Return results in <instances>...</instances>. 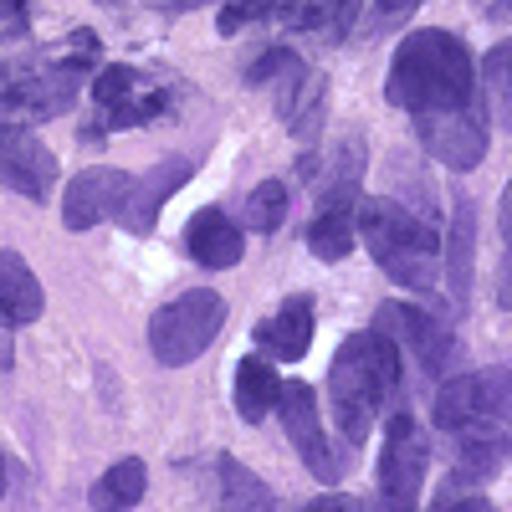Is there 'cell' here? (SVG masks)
<instances>
[{
    "instance_id": "6da1fadb",
    "label": "cell",
    "mask_w": 512,
    "mask_h": 512,
    "mask_svg": "<svg viewBox=\"0 0 512 512\" xmlns=\"http://www.w3.org/2000/svg\"><path fill=\"white\" fill-rule=\"evenodd\" d=\"M395 108L415 113H446L477 103V67L466 41L451 31H415L400 41V52L390 62V82H384Z\"/></svg>"
},
{
    "instance_id": "7a4b0ae2",
    "label": "cell",
    "mask_w": 512,
    "mask_h": 512,
    "mask_svg": "<svg viewBox=\"0 0 512 512\" xmlns=\"http://www.w3.org/2000/svg\"><path fill=\"white\" fill-rule=\"evenodd\" d=\"M400 384V349L379 328L344 338L328 369V395H333V420L349 441H364L374 431V415Z\"/></svg>"
},
{
    "instance_id": "3957f363",
    "label": "cell",
    "mask_w": 512,
    "mask_h": 512,
    "mask_svg": "<svg viewBox=\"0 0 512 512\" xmlns=\"http://www.w3.org/2000/svg\"><path fill=\"white\" fill-rule=\"evenodd\" d=\"M359 236H364L369 256L400 287H415V292L436 287V277H441V241H436V231L425 221H415L405 205L364 200L359 205Z\"/></svg>"
},
{
    "instance_id": "277c9868",
    "label": "cell",
    "mask_w": 512,
    "mask_h": 512,
    "mask_svg": "<svg viewBox=\"0 0 512 512\" xmlns=\"http://www.w3.org/2000/svg\"><path fill=\"white\" fill-rule=\"evenodd\" d=\"M431 420L451 436H502L512 441V369H477L441 384Z\"/></svg>"
},
{
    "instance_id": "5b68a950",
    "label": "cell",
    "mask_w": 512,
    "mask_h": 512,
    "mask_svg": "<svg viewBox=\"0 0 512 512\" xmlns=\"http://www.w3.org/2000/svg\"><path fill=\"white\" fill-rule=\"evenodd\" d=\"M221 328H226V297L210 292V287H195V292H180L169 308L154 313V323H149V349H154L159 364L180 369V364L200 359L210 344H216Z\"/></svg>"
},
{
    "instance_id": "8992f818",
    "label": "cell",
    "mask_w": 512,
    "mask_h": 512,
    "mask_svg": "<svg viewBox=\"0 0 512 512\" xmlns=\"http://www.w3.org/2000/svg\"><path fill=\"white\" fill-rule=\"evenodd\" d=\"M425 466H431L425 431L415 425V415H395L390 431H384V451H379V512H415Z\"/></svg>"
},
{
    "instance_id": "52a82bcc",
    "label": "cell",
    "mask_w": 512,
    "mask_h": 512,
    "mask_svg": "<svg viewBox=\"0 0 512 512\" xmlns=\"http://www.w3.org/2000/svg\"><path fill=\"white\" fill-rule=\"evenodd\" d=\"M374 328L390 338V344H405L410 349V359L431 374V379H441V374H451L456 369V333L441 323V318H431V313H420V308H410V303H384L379 313H374Z\"/></svg>"
},
{
    "instance_id": "ba28073f",
    "label": "cell",
    "mask_w": 512,
    "mask_h": 512,
    "mask_svg": "<svg viewBox=\"0 0 512 512\" xmlns=\"http://www.w3.org/2000/svg\"><path fill=\"white\" fill-rule=\"evenodd\" d=\"M77 98V72L57 62H11L0 72V103L21 118H57Z\"/></svg>"
},
{
    "instance_id": "9c48e42d",
    "label": "cell",
    "mask_w": 512,
    "mask_h": 512,
    "mask_svg": "<svg viewBox=\"0 0 512 512\" xmlns=\"http://www.w3.org/2000/svg\"><path fill=\"white\" fill-rule=\"evenodd\" d=\"M277 410H282V431H287L292 451L303 456V466L323 487H333L338 477H344V461H338L333 446H328V431H323V415H318L313 390H308V384H282Z\"/></svg>"
},
{
    "instance_id": "30bf717a",
    "label": "cell",
    "mask_w": 512,
    "mask_h": 512,
    "mask_svg": "<svg viewBox=\"0 0 512 512\" xmlns=\"http://www.w3.org/2000/svg\"><path fill=\"white\" fill-rule=\"evenodd\" d=\"M415 134H420L425 149H431L441 164H451V169H477L482 154H487L482 103L446 108V113H415Z\"/></svg>"
},
{
    "instance_id": "8fae6325",
    "label": "cell",
    "mask_w": 512,
    "mask_h": 512,
    "mask_svg": "<svg viewBox=\"0 0 512 512\" xmlns=\"http://www.w3.org/2000/svg\"><path fill=\"white\" fill-rule=\"evenodd\" d=\"M52 180H57L52 149L26 123H0V185L26 195V200H47Z\"/></svg>"
},
{
    "instance_id": "7c38bea8",
    "label": "cell",
    "mask_w": 512,
    "mask_h": 512,
    "mask_svg": "<svg viewBox=\"0 0 512 512\" xmlns=\"http://www.w3.org/2000/svg\"><path fill=\"white\" fill-rule=\"evenodd\" d=\"M128 185H134V175H123V169H82V175L67 185L62 195V221L67 231H88L98 221H118V210L128 200Z\"/></svg>"
},
{
    "instance_id": "4fadbf2b",
    "label": "cell",
    "mask_w": 512,
    "mask_h": 512,
    "mask_svg": "<svg viewBox=\"0 0 512 512\" xmlns=\"http://www.w3.org/2000/svg\"><path fill=\"white\" fill-rule=\"evenodd\" d=\"M185 180H190V159H164V164H154L144 180L128 185V200H123V210H118V221H123L128 231H149L154 216H159V205L175 195Z\"/></svg>"
},
{
    "instance_id": "5bb4252c",
    "label": "cell",
    "mask_w": 512,
    "mask_h": 512,
    "mask_svg": "<svg viewBox=\"0 0 512 512\" xmlns=\"http://www.w3.org/2000/svg\"><path fill=\"white\" fill-rule=\"evenodd\" d=\"M185 246H190V256L200 267H210V272H221V267H236L241 262V246H246V236H241V226L226 216V210H200V216L185 226Z\"/></svg>"
},
{
    "instance_id": "9a60e30c",
    "label": "cell",
    "mask_w": 512,
    "mask_h": 512,
    "mask_svg": "<svg viewBox=\"0 0 512 512\" xmlns=\"http://www.w3.org/2000/svg\"><path fill=\"white\" fill-rule=\"evenodd\" d=\"M256 344H262L272 359H282V364L303 359L308 344H313V303L308 297H287V303L256 328Z\"/></svg>"
},
{
    "instance_id": "2e32d148",
    "label": "cell",
    "mask_w": 512,
    "mask_h": 512,
    "mask_svg": "<svg viewBox=\"0 0 512 512\" xmlns=\"http://www.w3.org/2000/svg\"><path fill=\"white\" fill-rule=\"evenodd\" d=\"M441 251H446V292L456 308H466L472 303V262H477V216L466 200H456L451 210V236Z\"/></svg>"
},
{
    "instance_id": "e0dca14e",
    "label": "cell",
    "mask_w": 512,
    "mask_h": 512,
    "mask_svg": "<svg viewBox=\"0 0 512 512\" xmlns=\"http://www.w3.org/2000/svg\"><path fill=\"white\" fill-rule=\"evenodd\" d=\"M41 308H47V297H41V282L26 267V256L0 251V313H6V323H36Z\"/></svg>"
},
{
    "instance_id": "ac0fdd59",
    "label": "cell",
    "mask_w": 512,
    "mask_h": 512,
    "mask_svg": "<svg viewBox=\"0 0 512 512\" xmlns=\"http://www.w3.org/2000/svg\"><path fill=\"white\" fill-rule=\"evenodd\" d=\"M359 200H323L318 221L308 226V246L318 262H344L354 251V231H359Z\"/></svg>"
},
{
    "instance_id": "d6986e66",
    "label": "cell",
    "mask_w": 512,
    "mask_h": 512,
    "mask_svg": "<svg viewBox=\"0 0 512 512\" xmlns=\"http://www.w3.org/2000/svg\"><path fill=\"white\" fill-rule=\"evenodd\" d=\"M277 395H282V379L272 374L267 359H241L236 364V415L246 425L267 420V410H277Z\"/></svg>"
},
{
    "instance_id": "ffe728a7",
    "label": "cell",
    "mask_w": 512,
    "mask_h": 512,
    "mask_svg": "<svg viewBox=\"0 0 512 512\" xmlns=\"http://www.w3.org/2000/svg\"><path fill=\"white\" fill-rule=\"evenodd\" d=\"M144 487H149V472H144V461H113L108 472L93 482V492H88V502L98 507V512H128V507H139L144 502Z\"/></svg>"
},
{
    "instance_id": "44dd1931",
    "label": "cell",
    "mask_w": 512,
    "mask_h": 512,
    "mask_svg": "<svg viewBox=\"0 0 512 512\" xmlns=\"http://www.w3.org/2000/svg\"><path fill=\"white\" fill-rule=\"evenodd\" d=\"M323 77L318 72H303V77H292L287 82V98H282V118L297 139H318V123H323Z\"/></svg>"
},
{
    "instance_id": "7402d4cb",
    "label": "cell",
    "mask_w": 512,
    "mask_h": 512,
    "mask_svg": "<svg viewBox=\"0 0 512 512\" xmlns=\"http://www.w3.org/2000/svg\"><path fill=\"white\" fill-rule=\"evenodd\" d=\"M216 477H221V487H216V507L221 512H256V507H267V487L256 482L236 456H216Z\"/></svg>"
},
{
    "instance_id": "603a6c76",
    "label": "cell",
    "mask_w": 512,
    "mask_h": 512,
    "mask_svg": "<svg viewBox=\"0 0 512 512\" xmlns=\"http://www.w3.org/2000/svg\"><path fill=\"white\" fill-rule=\"evenodd\" d=\"M359 16V0H308L303 11H292L297 26H308V31H323L328 41H344L349 26Z\"/></svg>"
},
{
    "instance_id": "cb8c5ba5",
    "label": "cell",
    "mask_w": 512,
    "mask_h": 512,
    "mask_svg": "<svg viewBox=\"0 0 512 512\" xmlns=\"http://www.w3.org/2000/svg\"><path fill=\"white\" fill-rule=\"evenodd\" d=\"M282 221H287V190L277 180H262L246 200V226L251 231H277Z\"/></svg>"
},
{
    "instance_id": "d4e9b609",
    "label": "cell",
    "mask_w": 512,
    "mask_h": 512,
    "mask_svg": "<svg viewBox=\"0 0 512 512\" xmlns=\"http://www.w3.org/2000/svg\"><path fill=\"white\" fill-rule=\"evenodd\" d=\"M487 98H492V113L512 128V41H502V47L487 57Z\"/></svg>"
},
{
    "instance_id": "484cf974",
    "label": "cell",
    "mask_w": 512,
    "mask_h": 512,
    "mask_svg": "<svg viewBox=\"0 0 512 512\" xmlns=\"http://www.w3.org/2000/svg\"><path fill=\"white\" fill-rule=\"evenodd\" d=\"M134 93H139V77L128 72V67H108V72L93 82V98H98V108H103V113L123 108V103L134 98Z\"/></svg>"
},
{
    "instance_id": "4316f807",
    "label": "cell",
    "mask_w": 512,
    "mask_h": 512,
    "mask_svg": "<svg viewBox=\"0 0 512 512\" xmlns=\"http://www.w3.org/2000/svg\"><path fill=\"white\" fill-rule=\"evenodd\" d=\"M262 16H292V6L287 0H226L221 31H241L246 21H262Z\"/></svg>"
},
{
    "instance_id": "83f0119b",
    "label": "cell",
    "mask_w": 512,
    "mask_h": 512,
    "mask_svg": "<svg viewBox=\"0 0 512 512\" xmlns=\"http://www.w3.org/2000/svg\"><path fill=\"white\" fill-rule=\"evenodd\" d=\"M272 77H282V82H292V77H303V62H297L287 47H272L262 62H251V72H246V82L251 88H267Z\"/></svg>"
},
{
    "instance_id": "f1b7e54d",
    "label": "cell",
    "mask_w": 512,
    "mask_h": 512,
    "mask_svg": "<svg viewBox=\"0 0 512 512\" xmlns=\"http://www.w3.org/2000/svg\"><path fill=\"white\" fill-rule=\"evenodd\" d=\"M436 512H497L482 492H456V487H446V497L436 502Z\"/></svg>"
},
{
    "instance_id": "f546056e",
    "label": "cell",
    "mask_w": 512,
    "mask_h": 512,
    "mask_svg": "<svg viewBox=\"0 0 512 512\" xmlns=\"http://www.w3.org/2000/svg\"><path fill=\"white\" fill-rule=\"evenodd\" d=\"M420 6V0H374V11L384 16V21H400V16H410Z\"/></svg>"
},
{
    "instance_id": "4dcf8cb0",
    "label": "cell",
    "mask_w": 512,
    "mask_h": 512,
    "mask_svg": "<svg viewBox=\"0 0 512 512\" xmlns=\"http://www.w3.org/2000/svg\"><path fill=\"white\" fill-rule=\"evenodd\" d=\"M303 512H359L349 497H318V502H308Z\"/></svg>"
},
{
    "instance_id": "1f68e13d",
    "label": "cell",
    "mask_w": 512,
    "mask_h": 512,
    "mask_svg": "<svg viewBox=\"0 0 512 512\" xmlns=\"http://www.w3.org/2000/svg\"><path fill=\"white\" fill-rule=\"evenodd\" d=\"M154 11H195V6H210V0H149Z\"/></svg>"
},
{
    "instance_id": "d6a6232c",
    "label": "cell",
    "mask_w": 512,
    "mask_h": 512,
    "mask_svg": "<svg viewBox=\"0 0 512 512\" xmlns=\"http://www.w3.org/2000/svg\"><path fill=\"white\" fill-rule=\"evenodd\" d=\"M502 236H512V185H507V195H502Z\"/></svg>"
},
{
    "instance_id": "836d02e7",
    "label": "cell",
    "mask_w": 512,
    "mask_h": 512,
    "mask_svg": "<svg viewBox=\"0 0 512 512\" xmlns=\"http://www.w3.org/2000/svg\"><path fill=\"white\" fill-rule=\"evenodd\" d=\"M0 369H11V333H0Z\"/></svg>"
},
{
    "instance_id": "e575fe53",
    "label": "cell",
    "mask_w": 512,
    "mask_h": 512,
    "mask_svg": "<svg viewBox=\"0 0 512 512\" xmlns=\"http://www.w3.org/2000/svg\"><path fill=\"white\" fill-rule=\"evenodd\" d=\"M0 492H6V472H0Z\"/></svg>"
},
{
    "instance_id": "d590c367",
    "label": "cell",
    "mask_w": 512,
    "mask_h": 512,
    "mask_svg": "<svg viewBox=\"0 0 512 512\" xmlns=\"http://www.w3.org/2000/svg\"><path fill=\"white\" fill-rule=\"evenodd\" d=\"M482 6H487V11H492V6H497V0H482Z\"/></svg>"
},
{
    "instance_id": "8d00e7d4",
    "label": "cell",
    "mask_w": 512,
    "mask_h": 512,
    "mask_svg": "<svg viewBox=\"0 0 512 512\" xmlns=\"http://www.w3.org/2000/svg\"><path fill=\"white\" fill-rule=\"evenodd\" d=\"M103 6H113V0H103Z\"/></svg>"
},
{
    "instance_id": "74e56055",
    "label": "cell",
    "mask_w": 512,
    "mask_h": 512,
    "mask_svg": "<svg viewBox=\"0 0 512 512\" xmlns=\"http://www.w3.org/2000/svg\"><path fill=\"white\" fill-rule=\"evenodd\" d=\"M507 241H512V236H507Z\"/></svg>"
}]
</instances>
